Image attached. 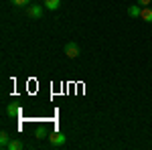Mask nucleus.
Here are the masks:
<instances>
[{"label": "nucleus", "instance_id": "obj_1", "mask_svg": "<svg viewBox=\"0 0 152 150\" xmlns=\"http://www.w3.org/2000/svg\"><path fill=\"white\" fill-rule=\"evenodd\" d=\"M43 12H45V4H28L26 6V14L31 18H41Z\"/></svg>", "mask_w": 152, "mask_h": 150}, {"label": "nucleus", "instance_id": "obj_2", "mask_svg": "<svg viewBox=\"0 0 152 150\" xmlns=\"http://www.w3.org/2000/svg\"><path fill=\"white\" fill-rule=\"evenodd\" d=\"M49 142H51V146H53V148H59V146H63V144L67 142V138H65V134H63V132H53V134L49 136Z\"/></svg>", "mask_w": 152, "mask_h": 150}, {"label": "nucleus", "instance_id": "obj_3", "mask_svg": "<svg viewBox=\"0 0 152 150\" xmlns=\"http://www.w3.org/2000/svg\"><path fill=\"white\" fill-rule=\"evenodd\" d=\"M65 55H67L69 59H77L79 55H81V49H79L77 43H73V41H71V43L65 45Z\"/></svg>", "mask_w": 152, "mask_h": 150}, {"label": "nucleus", "instance_id": "obj_4", "mask_svg": "<svg viewBox=\"0 0 152 150\" xmlns=\"http://www.w3.org/2000/svg\"><path fill=\"white\" fill-rule=\"evenodd\" d=\"M128 16L130 18H140V14H142V6L140 4H132V6H128Z\"/></svg>", "mask_w": 152, "mask_h": 150}, {"label": "nucleus", "instance_id": "obj_5", "mask_svg": "<svg viewBox=\"0 0 152 150\" xmlns=\"http://www.w3.org/2000/svg\"><path fill=\"white\" fill-rule=\"evenodd\" d=\"M6 114L10 116V118H16V116H20V105L8 104V105H6Z\"/></svg>", "mask_w": 152, "mask_h": 150}, {"label": "nucleus", "instance_id": "obj_6", "mask_svg": "<svg viewBox=\"0 0 152 150\" xmlns=\"http://www.w3.org/2000/svg\"><path fill=\"white\" fill-rule=\"evenodd\" d=\"M23 148H24V142L23 140H16V138H12L8 142V146H6V150H23Z\"/></svg>", "mask_w": 152, "mask_h": 150}, {"label": "nucleus", "instance_id": "obj_7", "mask_svg": "<svg viewBox=\"0 0 152 150\" xmlns=\"http://www.w3.org/2000/svg\"><path fill=\"white\" fill-rule=\"evenodd\" d=\"M10 134H8V132H4V130H2V132H0V148H6V146H8V142H10Z\"/></svg>", "mask_w": 152, "mask_h": 150}, {"label": "nucleus", "instance_id": "obj_8", "mask_svg": "<svg viewBox=\"0 0 152 150\" xmlns=\"http://www.w3.org/2000/svg\"><path fill=\"white\" fill-rule=\"evenodd\" d=\"M140 18H142V20H146V23H152V8H150V6H144V8H142Z\"/></svg>", "mask_w": 152, "mask_h": 150}, {"label": "nucleus", "instance_id": "obj_9", "mask_svg": "<svg viewBox=\"0 0 152 150\" xmlns=\"http://www.w3.org/2000/svg\"><path fill=\"white\" fill-rule=\"evenodd\" d=\"M43 4H45L47 10H57L59 6H61V0H45Z\"/></svg>", "mask_w": 152, "mask_h": 150}, {"label": "nucleus", "instance_id": "obj_10", "mask_svg": "<svg viewBox=\"0 0 152 150\" xmlns=\"http://www.w3.org/2000/svg\"><path fill=\"white\" fill-rule=\"evenodd\" d=\"M14 6H28L31 4V0H10Z\"/></svg>", "mask_w": 152, "mask_h": 150}, {"label": "nucleus", "instance_id": "obj_11", "mask_svg": "<svg viewBox=\"0 0 152 150\" xmlns=\"http://www.w3.org/2000/svg\"><path fill=\"white\" fill-rule=\"evenodd\" d=\"M150 2L152 0H136V4H140L142 8H144V6H150Z\"/></svg>", "mask_w": 152, "mask_h": 150}, {"label": "nucleus", "instance_id": "obj_12", "mask_svg": "<svg viewBox=\"0 0 152 150\" xmlns=\"http://www.w3.org/2000/svg\"><path fill=\"white\" fill-rule=\"evenodd\" d=\"M37 138H45V128H39L37 130Z\"/></svg>", "mask_w": 152, "mask_h": 150}]
</instances>
